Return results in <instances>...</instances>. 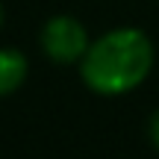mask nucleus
<instances>
[{
    "instance_id": "obj_1",
    "label": "nucleus",
    "mask_w": 159,
    "mask_h": 159,
    "mask_svg": "<svg viewBox=\"0 0 159 159\" xmlns=\"http://www.w3.org/2000/svg\"><path fill=\"white\" fill-rule=\"evenodd\" d=\"M153 68V44L136 27H118L91 41L80 59V74L97 94H127L139 89Z\"/></svg>"
},
{
    "instance_id": "obj_2",
    "label": "nucleus",
    "mask_w": 159,
    "mask_h": 159,
    "mask_svg": "<svg viewBox=\"0 0 159 159\" xmlns=\"http://www.w3.org/2000/svg\"><path fill=\"white\" fill-rule=\"evenodd\" d=\"M89 33L71 15H56L41 27V50L59 65L80 62L89 50Z\"/></svg>"
},
{
    "instance_id": "obj_3",
    "label": "nucleus",
    "mask_w": 159,
    "mask_h": 159,
    "mask_svg": "<svg viewBox=\"0 0 159 159\" xmlns=\"http://www.w3.org/2000/svg\"><path fill=\"white\" fill-rule=\"evenodd\" d=\"M27 56L12 47H0V97L12 94L27 80Z\"/></svg>"
},
{
    "instance_id": "obj_4",
    "label": "nucleus",
    "mask_w": 159,
    "mask_h": 159,
    "mask_svg": "<svg viewBox=\"0 0 159 159\" xmlns=\"http://www.w3.org/2000/svg\"><path fill=\"white\" fill-rule=\"evenodd\" d=\"M148 136H150V144L159 150V109L150 115V121H148Z\"/></svg>"
},
{
    "instance_id": "obj_5",
    "label": "nucleus",
    "mask_w": 159,
    "mask_h": 159,
    "mask_svg": "<svg viewBox=\"0 0 159 159\" xmlns=\"http://www.w3.org/2000/svg\"><path fill=\"white\" fill-rule=\"evenodd\" d=\"M0 24H3V9H0Z\"/></svg>"
}]
</instances>
